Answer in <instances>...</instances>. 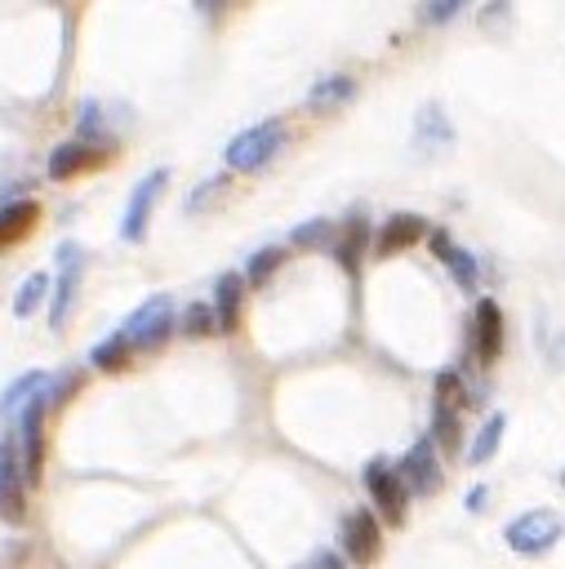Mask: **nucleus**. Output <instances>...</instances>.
Instances as JSON below:
<instances>
[{
  "label": "nucleus",
  "mask_w": 565,
  "mask_h": 569,
  "mask_svg": "<svg viewBox=\"0 0 565 569\" xmlns=\"http://www.w3.org/2000/svg\"><path fill=\"white\" fill-rule=\"evenodd\" d=\"M427 244H432V253L449 267V276H454V284H458V289H467V293H472V289L480 284V267H476L472 249L454 244V240H449V231H440V227H436V231H427Z\"/></svg>",
  "instance_id": "9b49d317"
},
{
  "label": "nucleus",
  "mask_w": 565,
  "mask_h": 569,
  "mask_svg": "<svg viewBox=\"0 0 565 569\" xmlns=\"http://www.w3.org/2000/svg\"><path fill=\"white\" fill-rule=\"evenodd\" d=\"M80 267H85L80 244H58V284H53V302H49V329H62L71 320V307L80 293Z\"/></svg>",
  "instance_id": "6e6552de"
},
{
  "label": "nucleus",
  "mask_w": 565,
  "mask_h": 569,
  "mask_svg": "<svg viewBox=\"0 0 565 569\" xmlns=\"http://www.w3.org/2000/svg\"><path fill=\"white\" fill-rule=\"evenodd\" d=\"M285 120H258V124H249V129H240L231 142H227V151H222V160H227V169H236V173H254V169H262L280 147H285Z\"/></svg>",
  "instance_id": "f03ea898"
},
{
  "label": "nucleus",
  "mask_w": 565,
  "mask_h": 569,
  "mask_svg": "<svg viewBox=\"0 0 565 569\" xmlns=\"http://www.w3.org/2000/svg\"><path fill=\"white\" fill-rule=\"evenodd\" d=\"M485 502H489V489H485V485L467 489V511H485Z\"/></svg>",
  "instance_id": "2f4dec72"
},
{
  "label": "nucleus",
  "mask_w": 565,
  "mask_h": 569,
  "mask_svg": "<svg viewBox=\"0 0 565 569\" xmlns=\"http://www.w3.org/2000/svg\"><path fill=\"white\" fill-rule=\"evenodd\" d=\"M503 22H512V0H489V4L480 9V27H485V31H498Z\"/></svg>",
  "instance_id": "c756f323"
},
{
  "label": "nucleus",
  "mask_w": 565,
  "mask_h": 569,
  "mask_svg": "<svg viewBox=\"0 0 565 569\" xmlns=\"http://www.w3.org/2000/svg\"><path fill=\"white\" fill-rule=\"evenodd\" d=\"M467 4H472V0H423V22H427V27H445V22H454Z\"/></svg>",
  "instance_id": "cd10ccee"
},
{
  "label": "nucleus",
  "mask_w": 565,
  "mask_h": 569,
  "mask_svg": "<svg viewBox=\"0 0 565 569\" xmlns=\"http://www.w3.org/2000/svg\"><path fill=\"white\" fill-rule=\"evenodd\" d=\"M178 329H182L187 338H209V333H218L214 307H209V302H191V307L178 316Z\"/></svg>",
  "instance_id": "a878e982"
},
{
  "label": "nucleus",
  "mask_w": 565,
  "mask_h": 569,
  "mask_svg": "<svg viewBox=\"0 0 565 569\" xmlns=\"http://www.w3.org/2000/svg\"><path fill=\"white\" fill-rule=\"evenodd\" d=\"M360 480H365V493L374 498L378 516H383L387 525H405L409 489H405V480H400L396 462H387V458H369V462H365V471H360Z\"/></svg>",
  "instance_id": "20e7f679"
},
{
  "label": "nucleus",
  "mask_w": 565,
  "mask_h": 569,
  "mask_svg": "<svg viewBox=\"0 0 565 569\" xmlns=\"http://www.w3.org/2000/svg\"><path fill=\"white\" fill-rule=\"evenodd\" d=\"M534 347L538 356L547 360V369H565V320H552V316H538L534 320Z\"/></svg>",
  "instance_id": "f3484780"
},
{
  "label": "nucleus",
  "mask_w": 565,
  "mask_h": 569,
  "mask_svg": "<svg viewBox=\"0 0 565 569\" xmlns=\"http://www.w3.org/2000/svg\"><path fill=\"white\" fill-rule=\"evenodd\" d=\"M44 293H49V276H44V271H31V276L13 289V316H18V320L36 316V307L44 302Z\"/></svg>",
  "instance_id": "4be33fe9"
},
{
  "label": "nucleus",
  "mask_w": 565,
  "mask_h": 569,
  "mask_svg": "<svg viewBox=\"0 0 565 569\" xmlns=\"http://www.w3.org/2000/svg\"><path fill=\"white\" fill-rule=\"evenodd\" d=\"M503 431H507V413H489V418L476 427L472 445H467V462H472V467H485V462L498 453V445H503Z\"/></svg>",
  "instance_id": "6ab92c4d"
},
{
  "label": "nucleus",
  "mask_w": 565,
  "mask_h": 569,
  "mask_svg": "<svg viewBox=\"0 0 565 569\" xmlns=\"http://www.w3.org/2000/svg\"><path fill=\"white\" fill-rule=\"evenodd\" d=\"M378 551H383L378 516H374L369 507L347 511V516H343V560H347V565H356V569H365V565H374V560H378Z\"/></svg>",
  "instance_id": "39448f33"
},
{
  "label": "nucleus",
  "mask_w": 565,
  "mask_h": 569,
  "mask_svg": "<svg viewBox=\"0 0 565 569\" xmlns=\"http://www.w3.org/2000/svg\"><path fill=\"white\" fill-rule=\"evenodd\" d=\"M178 329V311L169 293H151L129 320H125V338L133 342V351H160L165 338Z\"/></svg>",
  "instance_id": "7ed1b4c3"
},
{
  "label": "nucleus",
  "mask_w": 565,
  "mask_h": 569,
  "mask_svg": "<svg viewBox=\"0 0 565 569\" xmlns=\"http://www.w3.org/2000/svg\"><path fill=\"white\" fill-rule=\"evenodd\" d=\"M351 98H356V80L338 71V76H325V80L311 84L307 107H311V111H334V107H343V102H351Z\"/></svg>",
  "instance_id": "a211bd4d"
},
{
  "label": "nucleus",
  "mask_w": 565,
  "mask_h": 569,
  "mask_svg": "<svg viewBox=\"0 0 565 569\" xmlns=\"http://www.w3.org/2000/svg\"><path fill=\"white\" fill-rule=\"evenodd\" d=\"M449 147H454V124H449L445 107H436V102H423V107H418V116H414L409 151H414L418 160H436V156H445Z\"/></svg>",
  "instance_id": "423d86ee"
},
{
  "label": "nucleus",
  "mask_w": 565,
  "mask_h": 569,
  "mask_svg": "<svg viewBox=\"0 0 565 569\" xmlns=\"http://www.w3.org/2000/svg\"><path fill=\"white\" fill-rule=\"evenodd\" d=\"M165 182H169V173H165V169H151V173L138 178V187L129 191V204H125V218H120V236H125L129 244H138V240L147 236V222H151V209H156Z\"/></svg>",
  "instance_id": "0eeeda50"
},
{
  "label": "nucleus",
  "mask_w": 565,
  "mask_h": 569,
  "mask_svg": "<svg viewBox=\"0 0 565 569\" xmlns=\"http://www.w3.org/2000/svg\"><path fill=\"white\" fill-rule=\"evenodd\" d=\"M561 538H565V520H561L556 507H529V511L512 516L507 529H503V542L516 556H547Z\"/></svg>",
  "instance_id": "f257e3e1"
},
{
  "label": "nucleus",
  "mask_w": 565,
  "mask_h": 569,
  "mask_svg": "<svg viewBox=\"0 0 565 569\" xmlns=\"http://www.w3.org/2000/svg\"><path fill=\"white\" fill-rule=\"evenodd\" d=\"M129 356H133V342L125 338V329H116V333H107V338L89 351V365L102 369V373H116V369L129 365Z\"/></svg>",
  "instance_id": "aec40b11"
},
{
  "label": "nucleus",
  "mask_w": 565,
  "mask_h": 569,
  "mask_svg": "<svg viewBox=\"0 0 565 569\" xmlns=\"http://www.w3.org/2000/svg\"><path fill=\"white\" fill-rule=\"evenodd\" d=\"M93 164H102V156H98L93 142H85V138L58 142V147L49 151V178H53V182H67V178H76V173H85V169H93Z\"/></svg>",
  "instance_id": "ddd939ff"
},
{
  "label": "nucleus",
  "mask_w": 565,
  "mask_h": 569,
  "mask_svg": "<svg viewBox=\"0 0 565 569\" xmlns=\"http://www.w3.org/2000/svg\"><path fill=\"white\" fill-rule=\"evenodd\" d=\"M432 445L436 449H458V409L454 405L432 409Z\"/></svg>",
  "instance_id": "393cba45"
},
{
  "label": "nucleus",
  "mask_w": 565,
  "mask_h": 569,
  "mask_svg": "<svg viewBox=\"0 0 565 569\" xmlns=\"http://www.w3.org/2000/svg\"><path fill=\"white\" fill-rule=\"evenodd\" d=\"M427 236L423 218L418 213H391L383 227H378V240H374V253H400V249H414L418 240Z\"/></svg>",
  "instance_id": "4468645a"
},
{
  "label": "nucleus",
  "mask_w": 565,
  "mask_h": 569,
  "mask_svg": "<svg viewBox=\"0 0 565 569\" xmlns=\"http://www.w3.org/2000/svg\"><path fill=\"white\" fill-rule=\"evenodd\" d=\"M303 569H347V560H343L338 551H329V547H320V551H316V556H311V560H307Z\"/></svg>",
  "instance_id": "7c9ffc66"
},
{
  "label": "nucleus",
  "mask_w": 565,
  "mask_h": 569,
  "mask_svg": "<svg viewBox=\"0 0 565 569\" xmlns=\"http://www.w3.org/2000/svg\"><path fill=\"white\" fill-rule=\"evenodd\" d=\"M503 311H498V302L494 298H480L476 302V311H472V351H476V360L480 365H494L498 360V351H503Z\"/></svg>",
  "instance_id": "9d476101"
},
{
  "label": "nucleus",
  "mask_w": 565,
  "mask_h": 569,
  "mask_svg": "<svg viewBox=\"0 0 565 569\" xmlns=\"http://www.w3.org/2000/svg\"><path fill=\"white\" fill-rule=\"evenodd\" d=\"M222 191H227V178H222V173H218V178H209V182H200V187L187 196V213H205Z\"/></svg>",
  "instance_id": "c85d7f7f"
},
{
  "label": "nucleus",
  "mask_w": 565,
  "mask_h": 569,
  "mask_svg": "<svg viewBox=\"0 0 565 569\" xmlns=\"http://www.w3.org/2000/svg\"><path fill=\"white\" fill-rule=\"evenodd\" d=\"M240 302H245V276H236V271H227V276H218V284H214V320H218V333H231L236 325H240Z\"/></svg>",
  "instance_id": "2eb2a0df"
},
{
  "label": "nucleus",
  "mask_w": 565,
  "mask_h": 569,
  "mask_svg": "<svg viewBox=\"0 0 565 569\" xmlns=\"http://www.w3.org/2000/svg\"><path fill=\"white\" fill-rule=\"evenodd\" d=\"M289 240H294L298 249H329V244H334V227H329V218H311V222L294 227Z\"/></svg>",
  "instance_id": "bb28decb"
},
{
  "label": "nucleus",
  "mask_w": 565,
  "mask_h": 569,
  "mask_svg": "<svg viewBox=\"0 0 565 569\" xmlns=\"http://www.w3.org/2000/svg\"><path fill=\"white\" fill-rule=\"evenodd\" d=\"M561 489H565V467H561Z\"/></svg>",
  "instance_id": "72a5a7b5"
},
{
  "label": "nucleus",
  "mask_w": 565,
  "mask_h": 569,
  "mask_svg": "<svg viewBox=\"0 0 565 569\" xmlns=\"http://www.w3.org/2000/svg\"><path fill=\"white\" fill-rule=\"evenodd\" d=\"M49 387H53V378H49L44 369H27L22 378H13V382L4 387V396H0V418H4V422H18V413H22L27 405H36L40 396H49Z\"/></svg>",
  "instance_id": "f8f14e48"
},
{
  "label": "nucleus",
  "mask_w": 565,
  "mask_h": 569,
  "mask_svg": "<svg viewBox=\"0 0 565 569\" xmlns=\"http://www.w3.org/2000/svg\"><path fill=\"white\" fill-rule=\"evenodd\" d=\"M27 516V498H22V471H0V520L18 525Z\"/></svg>",
  "instance_id": "5701e85b"
},
{
  "label": "nucleus",
  "mask_w": 565,
  "mask_h": 569,
  "mask_svg": "<svg viewBox=\"0 0 565 569\" xmlns=\"http://www.w3.org/2000/svg\"><path fill=\"white\" fill-rule=\"evenodd\" d=\"M365 244H369V227H365V218H351V222L343 227V236L334 240V253H338V262H343L347 271H356Z\"/></svg>",
  "instance_id": "412c9836"
},
{
  "label": "nucleus",
  "mask_w": 565,
  "mask_h": 569,
  "mask_svg": "<svg viewBox=\"0 0 565 569\" xmlns=\"http://www.w3.org/2000/svg\"><path fill=\"white\" fill-rule=\"evenodd\" d=\"M36 222H40V204L36 200H9V204H0V253H9L22 236H31Z\"/></svg>",
  "instance_id": "dca6fc26"
},
{
  "label": "nucleus",
  "mask_w": 565,
  "mask_h": 569,
  "mask_svg": "<svg viewBox=\"0 0 565 569\" xmlns=\"http://www.w3.org/2000/svg\"><path fill=\"white\" fill-rule=\"evenodd\" d=\"M396 471H400V480H405V489L414 498L436 493L440 489V453H436V445L432 440H414L405 449V458L396 462Z\"/></svg>",
  "instance_id": "1a4fd4ad"
},
{
  "label": "nucleus",
  "mask_w": 565,
  "mask_h": 569,
  "mask_svg": "<svg viewBox=\"0 0 565 569\" xmlns=\"http://www.w3.org/2000/svg\"><path fill=\"white\" fill-rule=\"evenodd\" d=\"M227 4H236V0H196V9H200L205 18H214V13H222Z\"/></svg>",
  "instance_id": "473e14b6"
},
{
  "label": "nucleus",
  "mask_w": 565,
  "mask_h": 569,
  "mask_svg": "<svg viewBox=\"0 0 565 569\" xmlns=\"http://www.w3.org/2000/svg\"><path fill=\"white\" fill-rule=\"evenodd\" d=\"M280 262H285V249H276V244H267V249H258L249 262H245V284H254V289H262L276 271H280Z\"/></svg>",
  "instance_id": "b1692460"
}]
</instances>
